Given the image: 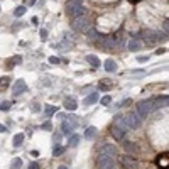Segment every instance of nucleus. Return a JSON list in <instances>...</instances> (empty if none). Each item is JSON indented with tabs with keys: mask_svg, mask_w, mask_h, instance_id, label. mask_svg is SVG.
<instances>
[{
	"mask_svg": "<svg viewBox=\"0 0 169 169\" xmlns=\"http://www.w3.org/2000/svg\"><path fill=\"white\" fill-rule=\"evenodd\" d=\"M164 53H166V49H164V48H159V49L156 51V54L159 56V54H164Z\"/></svg>",
	"mask_w": 169,
	"mask_h": 169,
	"instance_id": "ea45409f",
	"label": "nucleus"
},
{
	"mask_svg": "<svg viewBox=\"0 0 169 169\" xmlns=\"http://www.w3.org/2000/svg\"><path fill=\"white\" fill-rule=\"evenodd\" d=\"M113 125H117V127L124 129V130H129V127H127V122H125V117H115Z\"/></svg>",
	"mask_w": 169,
	"mask_h": 169,
	"instance_id": "a211bd4d",
	"label": "nucleus"
},
{
	"mask_svg": "<svg viewBox=\"0 0 169 169\" xmlns=\"http://www.w3.org/2000/svg\"><path fill=\"white\" fill-rule=\"evenodd\" d=\"M125 122L129 129H139L142 125V117L137 112H130L129 115H125Z\"/></svg>",
	"mask_w": 169,
	"mask_h": 169,
	"instance_id": "39448f33",
	"label": "nucleus"
},
{
	"mask_svg": "<svg viewBox=\"0 0 169 169\" xmlns=\"http://www.w3.org/2000/svg\"><path fill=\"white\" fill-rule=\"evenodd\" d=\"M156 164H157L161 169H167V167H169V156H167V154L159 156V157H157V161H156Z\"/></svg>",
	"mask_w": 169,
	"mask_h": 169,
	"instance_id": "4468645a",
	"label": "nucleus"
},
{
	"mask_svg": "<svg viewBox=\"0 0 169 169\" xmlns=\"http://www.w3.org/2000/svg\"><path fill=\"white\" fill-rule=\"evenodd\" d=\"M154 105H156V108L169 107V95H164V96H157V98H154Z\"/></svg>",
	"mask_w": 169,
	"mask_h": 169,
	"instance_id": "1a4fd4ad",
	"label": "nucleus"
},
{
	"mask_svg": "<svg viewBox=\"0 0 169 169\" xmlns=\"http://www.w3.org/2000/svg\"><path fill=\"white\" fill-rule=\"evenodd\" d=\"M29 169H39V164L34 161V163H31V164H29Z\"/></svg>",
	"mask_w": 169,
	"mask_h": 169,
	"instance_id": "e433bc0d",
	"label": "nucleus"
},
{
	"mask_svg": "<svg viewBox=\"0 0 169 169\" xmlns=\"http://www.w3.org/2000/svg\"><path fill=\"white\" fill-rule=\"evenodd\" d=\"M108 88H110V85H105V81L100 83V90H108Z\"/></svg>",
	"mask_w": 169,
	"mask_h": 169,
	"instance_id": "4c0bfd02",
	"label": "nucleus"
},
{
	"mask_svg": "<svg viewBox=\"0 0 169 169\" xmlns=\"http://www.w3.org/2000/svg\"><path fill=\"white\" fill-rule=\"evenodd\" d=\"M164 29H166V31L169 32V20H166V22H164Z\"/></svg>",
	"mask_w": 169,
	"mask_h": 169,
	"instance_id": "a19ab883",
	"label": "nucleus"
},
{
	"mask_svg": "<svg viewBox=\"0 0 169 169\" xmlns=\"http://www.w3.org/2000/svg\"><path fill=\"white\" fill-rule=\"evenodd\" d=\"M22 142H24V134H22V132L14 135V142H12L14 147H20V146H22Z\"/></svg>",
	"mask_w": 169,
	"mask_h": 169,
	"instance_id": "412c9836",
	"label": "nucleus"
},
{
	"mask_svg": "<svg viewBox=\"0 0 169 169\" xmlns=\"http://www.w3.org/2000/svg\"><path fill=\"white\" fill-rule=\"evenodd\" d=\"M49 63H51V64H57V63H59V57L51 56V57H49Z\"/></svg>",
	"mask_w": 169,
	"mask_h": 169,
	"instance_id": "f704fd0d",
	"label": "nucleus"
},
{
	"mask_svg": "<svg viewBox=\"0 0 169 169\" xmlns=\"http://www.w3.org/2000/svg\"><path fill=\"white\" fill-rule=\"evenodd\" d=\"M57 169H68L66 166H59V167H57Z\"/></svg>",
	"mask_w": 169,
	"mask_h": 169,
	"instance_id": "a18cd8bd",
	"label": "nucleus"
},
{
	"mask_svg": "<svg viewBox=\"0 0 169 169\" xmlns=\"http://www.w3.org/2000/svg\"><path fill=\"white\" fill-rule=\"evenodd\" d=\"M57 112V107H46V115H48V117H51V115H54Z\"/></svg>",
	"mask_w": 169,
	"mask_h": 169,
	"instance_id": "7c9ffc66",
	"label": "nucleus"
},
{
	"mask_svg": "<svg viewBox=\"0 0 169 169\" xmlns=\"http://www.w3.org/2000/svg\"><path fill=\"white\" fill-rule=\"evenodd\" d=\"M130 103H132V100H129V98H127V100H124V102H122V105H120V107H127V105H130Z\"/></svg>",
	"mask_w": 169,
	"mask_h": 169,
	"instance_id": "58836bf2",
	"label": "nucleus"
},
{
	"mask_svg": "<svg viewBox=\"0 0 169 169\" xmlns=\"http://www.w3.org/2000/svg\"><path fill=\"white\" fill-rule=\"evenodd\" d=\"M63 118H64V120L61 122V130H63V134H64V135H71V132L74 130V127L66 120V117H63Z\"/></svg>",
	"mask_w": 169,
	"mask_h": 169,
	"instance_id": "ddd939ff",
	"label": "nucleus"
},
{
	"mask_svg": "<svg viewBox=\"0 0 169 169\" xmlns=\"http://www.w3.org/2000/svg\"><path fill=\"white\" fill-rule=\"evenodd\" d=\"M125 132H127V130H124V129L117 127V125H112V135L117 139V141H122V139L125 137Z\"/></svg>",
	"mask_w": 169,
	"mask_h": 169,
	"instance_id": "2eb2a0df",
	"label": "nucleus"
},
{
	"mask_svg": "<svg viewBox=\"0 0 169 169\" xmlns=\"http://www.w3.org/2000/svg\"><path fill=\"white\" fill-rule=\"evenodd\" d=\"M103 66H105V71H108V73H115L117 71V63L113 59H107Z\"/></svg>",
	"mask_w": 169,
	"mask_h": 169,
	"instance_id": "f3484780",
	"label": "nucleus"
},
{
	"mask_svg": "<svg viewBox=\"0 0 169 169\" xmlns=\"http://www.w3.org/2000/svg\"><path fill=\"white\" fill-rule=\"evenodd\" d=\"M66 120H68V122H70V124H71V125H73V127H74V129H76V127H78V118H76V117H74V115H68V117H66Z\"/></svg>",
	"mask_w": 169,
	"mask_h": 169,
	"instance_id": "c85d7f7f",
	"label": "nucleus"
},
{
	"mask_svg": "<svg viewBox=\"0 0 169 169\" xmlns=\"http://www.w3.org/2000/svg\"><path fill=\"white\" fill-rule=\"evenodd\" d=\"M20 167H22V159H19V157L14 159L12 164H10V169H20Z\"/></svg>",
	"mask_w": 169,
	"mask_h": 169,
	"instance_id": "bb28decb",
	"label": "nucleus"
},
{
	"mask_svg": "<svg viewBox=\"0 0 169 169\" xmlns=\"http://www.w3.org/2000/svg\"><path fill=\"white\" fill-rule=\"evenodd\" d=\"M95 102H98V93H96V91H93L90 96H86V98H85V105H86V107H88V105H93Z\"/></svg>",
	"mask_w": 169,
	"mask_h": 169,
	"instance_id": "6ab92c4d",
	"label": "nucleus"
},
{
	"mask_svg": "<svg viewBox=\"0 0 169 169\" xmlns=\"http://www.w3.org/2000/svg\"><path fill=\"white\" fill-rule=\"evenodd\" d=\"M63 152H64V146H56L53 149V156H61Z\"/></svg>",
	"mask_w": 169,
	"mask_h": 169,
	"instance_id": "c756f323",
	"label": "nucleus"
},
{
	"mask_svg": "<svg viewBox=\"0 0 169 169\" xmlns=\"http://www.w3.org/2000/svg\"><path fill=\"white\" fill-rule=\"evenodd\" d=\"M10 85V78L9 76H2L0 78V90H5Z\"/></svg>",
	"mask_w": 169,
	"mask_h": 169,
	"instance_id": "a878e982",
	"label": "nucleus"
},
{
	"mask_svg": "<svg viewBox=\"0 0 169 169\" xmlns=\"http://www.w3.org/2000/svg\"><path fill=\"white\" fill-rule=\"evenodd\" d=\"M70 2H74V3H81V0H70Z\"/></svg>",
	"mask_w": 169,
	"mask_h": 169,
	"instance_id": "c03bdc74",
	"label": "nucleus"
},
{
	"mask_svg": "<svg viewBox=\"0 0 169 169\" xmlns=\"http://www.w3.org/2000/svg\"><path fill=\"white\" fill-rule=\"evenodd\" d=\"M130 2H139V0H130Z\"/></svg>",
	"mask_w": 169,
	"mask_h": 169,
	"instance_id": "49530a36",
	"label": "nucleus"
},
{
	"mask_svg": "<svg viewBox=\"0 0 169 169\" xmlns=\"http://www.w3.org/2000/svg\"><path fill=\"white\" fill-rule=\"evenodd\" d=\"M125 149H127V152H129V154H130V152H132V154H135V152L139 150V149H137V146H135L134 142H127V144H125Z\"/></svg>",
	"mask_w": 169,
	"mask_h": 169,
	"instance_id": "b1692460",
	"label": "nucleus"
},
{
	"mask_svg": "<svg viewBox=\"0 0 169 169\" xmlns=\"http://www.w3.org/2000/svg\"><path fill=\"white\" fill-rule=\"evenodd\" d=\"M100 102H102V105H110V103H112V96H110V95H105L102 100H100Z\"/></svg>",
	"mask_w": 169,
	"mask_h": 169,
	"instance_id": "2f4dec72",
	"label": "nucleus"
},
{
	"mask_svg": "<svg viewBox=\"0 0 169 169\" xmlns=\"http://www.w3.org/2000/svg\"><path fill=\"white\" fill-rule=\"evenodd\" d=\"M68 14H70V15H71V17H73V19H74V17H81V15H86V9H85L83 5H76V7H73V9H71L70 12H68Z\"/></svg>",
	"mask_w": 169,
	"mask_h": 169,
	"instance_id": "9d476101",
	"label": "nucleus"
},
{
	"mask_svg": "<svg viewBox=\"0 0 169 169\" xmlns=\"http://www.w3.org/2000/svg\"><path fill=\"white\" fill-rule=\"evenodd\" d=\"M64 108L73 112V110L78 108V102L74 98H71V96H66V98H64Z\"/></svg>",
	"mask_w": 169,
	"mask_h": 169,
	"instance_id": "9b49d317",
	"label": "nucleus"
},
{
	"mask_svg": "<svg viewBox=\"0 0 169 169\" xmlns=\"http://www.w3.org/2000/svg\"><path fill=\"white\" fill-rule=\"evenodd\" d=\"M10 107H12V102H2L0 103V110H2V112H9Z\"/></svg>",
	"mask_w": 169,
	"mask_h": 169,
	"instance_id": "cd10ccee",
	"label": "nucleus"
},
{
	"mask_svg": "<svg viewBox=\"0 0 169 169\" xmlns=\"http://www.w3.org/2000/svg\"><path fill=\"white\" fill-rule=\"evenodd\" d=\"M86 61H88V63L91 64L93 68H100V66H102V63H100L98 56H95V54H88V56H86Z\"/></svg>",
	"mask_w": 169,
	"mask_h": 169,
	"instance_id": "dca6fc26",
	"label": "nucleus"
},
{
	"mask_svg": "<svg viewBox=\"0 0 169 169\" xmlns=\"http://www.w3.org/2000/svg\"><path fill=\"white\" fill-rule=\"evenodd\" d=\"M100 154H107V156L115 157L117 156V147L112 146V144H103V146L100 147Z\"/></svg>",
	"mask_w": 169,
	"mask_h": 169,
	"instance_id": "6e6552de",
	"label": "nucleus"
},
{
	"mask_svg": "<svg viewBox=\"0 0 169 169\" xmlns=\"http://www.w3.org/2000/svg\"><path fill=\"white\" fill-rule=\"evenodd\" d=\"M20 61H22V57H20V56H14L12 59H9V61H7V68H14L15 64H19Z\"/></svg>",
	"mask_w": 169,
	"mask_h": 169,
	"instance_id": "4be33fe9",
	"label": "nucleus"
},
{
	"mask_svg": "<svg viewBox=\"0 0 169 169\" xmlns=\"http://www.w3.org/2000/svg\"><path fill=\"white\" fill-rule=\"evenodd\" d=\"M26 12H27L26 5H19V7H17V9H15V10H14V15H15V17H22V15H24V14H26Z\"/></svg>",
	"mask_w": 169,
	"mask_h": 169,
	"instance_id": "5701e85b",
	"label": "nucleus"
},
{
	"mask_svg": "<svg viewBox=\"0 0 169 169\" xmlns=\"http://www.w3.org/2000/svg\"><path fill=\"white\" fill-rule=\"evenodd\" d=\"M41 39H42V41L48 39V31H46V29H41Z\"/></svg>",
	"mask_w": 169,
	"mask_h": 169,
	"instance_id": "72a5a7b5",
	"label": "nucleus"
},
{
	"mask_svg": "<svg viewBox=\"0 0 169 169\" xmlns=\"http://www.w3.org/2000/svg\"><path fill=\"white\" fill-rule=\"evenodd\" d=\"M32 24H36V26H37V24H39V20H37V17H32Z\"/></svg>",
	"mask_w": 169,
	"mask_h": 169,
	"instance_id": "37998d69",
	"label": "nucleus"
},
{
	"mask_svg": "<svg viewBox=\"0 0 169 169\" xmlns=\"http://www.w3.org/2000/svg\"><path fill=\"white\" fill-rule=\"evenodd\" d=\"M41 127L44 129V130H51V129H53V125H51V122H44V124H42Z\"/></svg>",
	"mask_w": 169,
	"mask_h": 169,
	"instance_id": "473e14b6",
	"label": "nucleus"
},
{
	"mask_svg": "<svg viewBox=\"0 0 169 169\" xmlns=\"http://www.w3.org/2000/svg\"><path fill=\"white\" fill-rule=\"evenodd\" d=\"M78 144H80V137H78V135H70V142H68V146H70V147H76Z\"/></svg>",
	"mask_w": 169,
	"mask_h": 169,
	"instance_id": "393cba45",
	"label": "nucleus"
},
{
	"mask_svg": "<svg viewBox=\"0 0 169 169\" xmlns=\"http://www.w3.org/2000/svg\"><path fill=\"white\" fill-rule=\"evenodd\" d=\"M156 108V105H154V100H144L137 105V113L141 115L142 118H146L149 113H152V110Z\"/></svg>",
	"mask_w": 169,
	"mask_h": 169,
	"instance_id": "7ed1b4c3",
	"label": "nucleus"
},
{
	"mask_svg": "<svg viewBox=\"0 0 169 169\" xmlns=\"http://www.w3.org/2000/svg\"><path fill=\"white\" fill-rule=\"evenodd\" d=\"M166 36L163 32H156V31H144V41L147 46H154L157 42H164L166 41Z\"/></svg>",
	"mask_w": 169,
	"mask_h": 169,
	"instance_id": "f257e3e1",
	"label": "nucleus"
},
{
	"mask_svg": "<svg viewBox=\"0 0 169 169\" xmlns=\"http://www.w3.org/2000/svg\"><path fill=\"white\" fill-rule=\"evenodd\" d=\"M147 59H149V56H139V57H137V61H139V63H146Z\"/></svg>",
	"mask_w": 169,
	"mask_h": 169,
	"instance_id": "c9c22d12",
	"label": "nucleus"
},
{
	"mask_svg": "<svg viewBox=\"0 0 169 169\" xmlns=\"http://www.w3.org/2000/svg\"><path fill=\"white\" fill-rule=\"evenodd\" d=\"M113 166H115V159L112 156L100 154L98 159H96V167L98 169H113Z\"/></svg>",
	"mask_w": 169,
	"mask_h": 169,
	"instance_id": "20e7f679",
	"label": "nucleus"
},
{
	"mask_svg": "<svg viewBox=\"0 0 169 169\" xmlns=\"http://www.w3.org/2000/svg\"><path fill=\"white\" fill-rule=\"evenodd\" d=\"M142 48V41L139 37H132L129 41V51H139Z\"/></svg>",
	"mask_w": 169,
	"mask_h": 169,
	"instance_id": "f8f14e48",
	"label": "nucleus"
},
{
	"mask_svg": "<svg viewBox=\"0 0 169 169\" xmlns=\"http://www.w3.org/2000/svg\"><path fill=\"white\" fill-rule=\"evenodd\" d=\"M73 27L80 32H88L91 29V22H90L88 15H81V17H74L73 19Z\"/></svg>",
	"mask_w": 169,
	"mask_h": 169,
	"instance_id": "f03ea898",
	"label": "nucleus"
},
{
	"mask_svg": "<svg viewBox=\"0 0 169 169\" xmlns=\"http://www.w3.org/2000/svg\"><path fill=\"white\" fill-rule=\"evenodd\" d=\"M120 164H122L125 169H139L137 159H134V157H130V156H124V157L120 159Z\"/></svg>",
	"mask_w": 169,
	"mask_h": 169,
	"instance_id": "423d86ee",
	"label": "nucleus"
},
{
	"mask_svg": "<svg viewBox=\"0 0 169 169\" xmlns=\"http://www.w3.org/2000/svg\"><path fill=\"white\" fill-rule=\"evenodd\" d=\"M85 137L88 139V141H91V139L96 137V127H88L85 132Z\"/></svg>",
	"mask_w": 169,
	"mask_h": 169,
	"instance_id": "aec40b11",
	"label": "nucleus"
},
{
	"mask_svg": "<svg viewBox=\"0 0 169 169\" xmlns=\"http://www.w3.org/2000/svg\"><path fill=\"white\" fill-rule=\"evenodd\" d=\"M7 130V129H5V125H2V124H0V134H2V132H5Z\"/></svg>",
	"mask_w": 169,
	"mask_h": 169,
	"instance_id": "79ce46f5",
	"label": "nucleus"
},
{
	"mask_svg": "<svg viewBox=\"0 0 169 169\" xmlns=\"http://www.w3.org/2000/svg\"><path fill=\"white\" fill-rule=\"evenodd\" d=\"M12 91H14V96H19V95H22L24 91H27L26 81H24V80H17L15 83H14V86H12Z\"/></svg>",
	"mask_w": 169,
	"mask_h": 169,
	"instance_id": "0eeeda50",
	"label": "nucleus"
}]
</instances>
